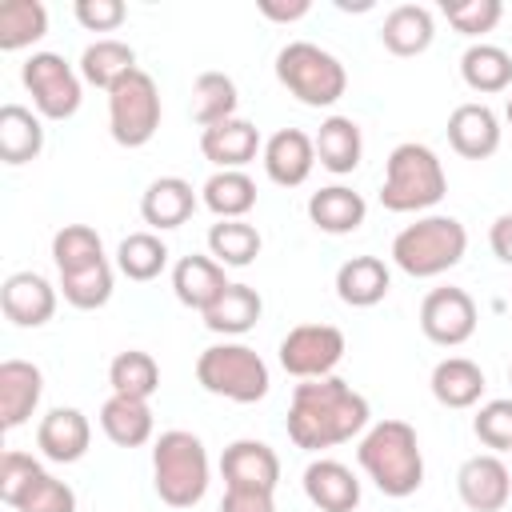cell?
I'll list each match as a JSON object with an SVG mask.
<instances>
[{
  "label": "cell",
  "mask_w": 512,
  "mask_h": 512,
  "mask_svg": "<svg viewBox=\"0 0 512 512\" xmlns=\"http://www.w3.org/2000/svg\"><path fill=\"white\" fill-rule=\"evenodd\" d=\"M372 420L368 400L340 376H320V380H300L292 388L288 404V440L304 452H324L336 444H348L352 436H364Z\"/></svg>",
  "instance_id": "1"
},
{
  "label": "cell",
  "mask_w": 512,
  "mask_h": 512,
  "mask_svg": "<svg viewBox=\"0 0 512 512\" xmlns=\"http://www.w3.org/2000/svg\"><path fill=\"white\" fill-rule=\"evenodd\" d=\"M356 460L368 472V480L392 500H404L424 484V452H420V436L408 420L368 424V432L360 436Z\"/></svg>",
  "instance_id": "2"
},
{
  "label": "cell",
  "mask_w": 512,
  "mask_h": 512,
  "mask_svg": "<svg viewBox=\"0 0 512 512\" xmlns=\"http://www.w3.org/2000/svg\"><path fill=\"white\" fill-rule=\"evenodd\" d=\"M444 192H448V176L428 144L404 140L388 152L384 184H380V204L388 212H428L444 200Z\"/></svg>",
  "instance_id": "3"
},
{
  "label": "cell",
  "mask_w": 512,
  "mask_h": 512,
  "mask_svg": "<svg viewBox=\"0 0 512 512\" xmlns=\"http://www.w3.org/2000/svg\"><path fill=\"white\" fill-rule=\"evenodd\" d=\"M468 252V228L456 216H420L392 236V264L412 280H432L456 268Z\"/></svg>",
  "instance_id": "4"
},
{
  "label": "cell",
  "mask_w": 512,
  "mask_h": 512,
  "mask_svg": "<svg viewBox=\"0 0 512 512\" xmlns=\"http://www.w3.org/2000/svg\"><path fill=\"white\" fill-rule=\"evenodd\" d=\"M212 480V464L204 452V440L184 432V428H168L156 436L152 444V484L156 496L168 508H192L204 500Z\"/></svg>",
  "instance_id": "5"
},
{
  "label": "cell",
  "mask_w": 512,
  "mask_h": 512,
  "mask_svg": "<svg viewBox=\"0 0 512 512\" xmlns=\"http://www.w3.org/2000/svg\"><path fill=\"white\" fill-rule=\"evenodd\" d=\"M196 380L204 392L224 396L232 404H256L268 396V364L256 348L240 344V340H224V344H208L196 356Z\"/></svg>",
  "instance_id": "6"
},
{
  "label": "cell",
  "mask_w": 512,
  "mask_h": 512,
  "mask_svg": "<svg viewBox=\"0 0 512 512\" xmlns=\"http://www.w3.org/2000/svg\"><path fill=\"white\" fill-rule=\"evenodd\" d=\"M276 80L308 108H332L348 92L344 64L312 40H288L276 52Z\"/></svg>",
  "instance_id": "7"
},
{
  "label": "cell",
  "mask_w": 512,
  "mask_h": 512,
  "mask_svg": "<svg viewBox=\"0 0 512 512\" xmlns=\"http://www.w3.org/2000/svg\"><path fill=\"white\" fill-rule=\"evenodd\" d=\"M160 116H164L160 88L144 68L128 72L108 92V132H112V140L120 148H144L156 136Z\"/></svg>",
  "instance_id": "8"
},
{
  "label": "cell",
  "mask_w": 512,
  "mask_h": 512,
  "mask_svg": "<svg viewBox=\"0 0 512 512\" xmlns=\"http://www.w3.org/2000/svg\"><path fill=\"white\" fill-rule=\"evenodd\" d=\"M20 80L32 96V108L44 120H72L84 100L80 68H72L60 52H32L20 68Z\"/></svg>",
  "instance_id": "9"
},
{
  "label": "cell",
  "mask_w": 512,
  "mask_h": 512,
  "mask_svg": "<svg viewBox=\"0 0 512 512\" xmlns=\"http://www.w3.org/2000/svg\"><path fill=\"white\" fill-rule=\"evenodd\" d=\"M344 332L336 324H296L280 340V368L296 380H320L336 376V364L344 360Z\"/></svg>",
  "instance_id": "10"
},
{
  "label": "cell",
  "mask_w": 512,
  "mask_h": 512,
  "mask_svg": "<svg viewBox=\"0 0 512 512\" xmlns=\"http://www.w3.org/2000/svg\"><path fill=\"white\" fill-rule=\"evenodd\" d=\"M420 332L440 348H460L476 332V300L464 288H432L420 300Z\"/></svg>",
  "instance_id": "11"
},
{
  "label": "cell",
  "mask_w": 512,
  "mask_h": 512,
  "mask_svg": "<svg viewBox=\"0 0 512 512\" xmlns=\"http://www.w3.org/2000/svg\"><path fill=\"white\" fill-rule=\"evenodd\" d=\"M456 492L472 512H500L512 496V472L496 452L468 456L456 472Z\"/></svg>",
  "instance_id": "12"
},
{
  "label": "cell",
  "mask_w": 512,
  "mask_h": 512,
  "mask_svg": "<svg viewBox=\"0 0 512 512\" xmlns=\"http://www.w3.org/2000/svg\"><path fill=\"white\" fill-rule=\"evenodd\" d=\"M260 160H264V172H268L272 184L300 188L312 176V168H316V144L300 128H280V132H272L264 140Z\"/></svg>",
  "instance_id": "13"
},
{
  "label": "cell",
  "mask_w": 512,
  "mask_h": 512,
  "mask_svg": "<svg viewBox=\"0 0 512 512\" xmlns=\"http://www.w3.org/2000/svg\"><path fill=\"white\" fill-rule=\"evenodd\" d=\"M224 488H264L276 492L280 484V456L264 440H232L220 456Z\"/></svg>",
  "instance_id": "14"
},
{
  "label": "cell",
  "mask_w": 512,
  "mask_h": 512,
  "mask_svg": "<svg viewBox=\"0 0 512 512\" xmlns=\"http://www.w3.org/2000/svg\"><path fill=\"white\" fill-rule=\"evenodd\" d=\"M0 308L16 328H40L56 312V288L40 272H12L0 284Z\"/></svg>",
  "instance_id": "15"
},
{
  "label": "cell",
  "mask_w": 512,
  "mask_h": 512,
  "mask_svg": "<svg viewBox=\"0 0 512 512\" xmlns=\"http://www.w3.org/2000/svg\"><path fill=\"white\" fill-rule=\"evenodd\" d=\"M200 152L208 164L220 168H244L256 160V152H264V140H260V128L244 116H232V120H220L212 128H200Z\"/></svg>",
  "instance_id": "16"
},
{
  "label": "cell",
  "mask_w": 512,
  "mask_h": 512,
  "mask_svg": "<svg viewBox=\"0 0 512 512\" xmlns=\"http://www.w3.org/2000/svg\"><path fill=\"white\" fill-rule=\"evenodd\" d=\"M448 144L464 160H488L500 148V120L488 104H456L448 112Z\"/></svg>",
  "instance_id": "17"
},
{
  "label": "cell",
  "mask_w": 512,
  "mask_h": 512,
  "mask_svg": "<svg viewBox=\"0 0 512 512\" xmlns=\"http://www.w3.org/2000/svg\"><path fill=\"white\" fill-rule=\"evenodd\" d=\"M92 444V424L80 408H52L44 412L40 428H36V448L52 460V464H76L84 460Z\"/></svg>",
  "instance_id": "18"
},
{
  "label": "cell",
  "mask_w": 512,
  "mask_h": 512,
  "mask_svg": "<svg viewBox=\"0 0 512 512\" xmlns=\"http://www.w3.org/2000/svg\"><path fill=\"white\" fill-rule=\"evenodd\" d=\"M44 392V372L32 360H4L0 364V424L12 432L28 424Z\"/></svg>",
  "instance_id": "19"
},
{
  "label": "cell",
  "mask_w": 512,
  "mask_h": 512,
  "mask_svg": "<svg viewBox=\"0 0 512 512\" xmlns=\"http://www.w3.org/2000/svg\"><path fill=\"white\" fill-rule=\"evenodd\" d=\"M304 496L320 512H356V504H360V480L352 476L348 464L320 456V460H312L304 468Z\"/></svg>",
  "instance_id": "20"
},
{
  "label": "cell",
  "mask_w": 512,
  "mask_h": 512,
  "mask_svg": "<svg viewBox=\"0 0 512 512\" xmlns=\"http://www.w3.org/2000/svg\"><path fill=\"white\" fill-rule=\"evenodd\" d=\"M196 212V192L184 176H156L140 196V216L152 232L180 228Z\"/></svg>",
  "instance_id": "21"
},
{
  "label": "cell",
  "mask_w": 512,
  "mask_h": 512,
  "mask_svg": "<svg viewBox=\"0 0 512 512\" xmlns=\"http://www.w3.org/2000/svg\"><path fill=\"white\" fill-rule=\"evenodd\" d=\"M232 280L224 276V264H216L212 256H180L176 268H172V292L184 308H196V312H208L220 292L228 288Z\"/></svg>",
  "instance_id": "22"
},
{
  "label": "cell",
  "mask_w": 512,
  "mask_h": 512,
  "mask_svg": "<svg viewBox=\"0 0 512 512\" xmlns=\"http://www.w3.org/2000/svg\"><path fill=\"white\" fill-rule=\"evenodd\" d=\"M392 288V272L380 256H352L336 268V296L348 308H372L388 296Z\"/></svg>",
  "instance_id": "23"
},
{
  "label": "cell",
  "mask_w": 512,
  "mask_h": 512,
  "mask_svg": "<svg viewBox=\"0 0 512 512\" xmlns=\"http://www.w3.org/2000/svg\"><path fill=\"white\" fill-rule=\"evenodd\" d=\"M380 40L392 56H420L436 40V20L424 4H396L380 24Z\"/></svg>",
  "instance_id": "24"
},
{
  "label": "cell",
  "mask_w": 512,
  "mask_h": 512,
  "mask_svg": "<svg viewBox=\"0 0 512 512\" xmlns=\"http://www.w3.org/2000/svg\"><path fill=\"white\" fill-rule=\"evenodd\" d=\"M364 216H368L364 196L352 192V188H344V184H328V188H320V192L308 196V220L320 232H328V236L356 232L364 224Z\"/></svg>",
  "instance_id": "25"
},
{
  "label": "cell",
  "mask_w": 512,
  "mask_h": 512,
  "mask_svg": "<svg viewBox=\"0 0 512 512\" xmlns=\"http://www.w3.org/2000/svg\"><path fill=\"white\" fill-rule=\"evenodd\" d=\"M100 428L104 436L116 444V448H140L152 440L156 432V420H152V408L148 400H136V396H108L100 404Z\"/></svg>",
  "instance_id": "26"
},
{
  "label": "cell",
  "mask_w": 512,
  "mask_h": 512,
  "mask_svg": "<svg viewBox=\"0 0 512 512\" xmlns=\"http://www.w3.org/2000/svg\"><path fill=\"white\" fill-rule=\"evenodd\" d=\"M44 116L24 108V104H4L0 108V160L4 164H32L44 152Z\"/></svg>",
  "instance_id": "27"
},
{
  "label": "cell",
  "mask_w": 512,
  "mask_h": 512,
  "mask_svg": "<svg viewBox=\"0 0 512 512\" xmlns=\"http://www.w3.org/2000/svg\"><path fill=\"white\" fill-rule=\"evenodd\" d=\"M312 144H316L320 168H328L332 176H348L364 156V136H360V124L352 116L320 120V132L312 136Z\"/></svg>",
  "instance_id": "28"
},
{
  "label": "cell",
  "mask_w": 512,
  "mask_h": 512,
  "mask_svg": "<svg viewBox=\"0 0 512 512\" xmlns=\"http://www.w3.org/2000/svg\"><path fill=\"white\" fill-rule=\"evenodd\" d=\"M428 388H432L436 404H444V408H472L484 396V368L468 356H444L432 368Z\"/></svg>",
  "instance_id": "29"
},
{
  "label": "cell",
  "mask_w": 512,
  "mask_h": 512,
  "mask_svg": "<svg viewBox=\"0 0 512 512\" xmlns=\"http://www.w3.org/2000/svg\"><path fill=\"white\" fill-rule=\"evenodd\" d=\"M128 72H136V48L116 36H100L80 52V80L92 88L112 92Z\"/></svg>",
  "instance_id": "30"
},
{
  "label": "cell",
  "mask_w": 512,
  "mask_h": 512,
  "mask_svg": "<svg viewBox=\"0 0 512 512\" xmlns=\"http://www.w3.org/2000/svg\"><path fill=\"white\" fill-rule=\"evenodd\" d=\"M260 312H264V300L252 284H228L220 292V300L200 316H204V328L216 336H244L256 328Z\"/></svg>",
  "instance_id": "31"
},
{
  "label": "cell",
  "mask_w": 512,
  "mask_h": 512,
  "mask_svg": "<svg viewBox=\"0 0 512 512\" xmlns=\"http://www.w3.org/2000/svg\"><path fill=\"white\" fill-rule=\"evenodd\" d=\"M200 200L208 212H216L220 220H244L256 208V184L244 168H220L204 180Z\"/></svg>",
  "instance_id": "32"
},
{
  "label": "cell",
  "mask_w": 512,
  "mask_h": 512,
  "mask_svg": "<svg viewBox=\"0 0 512 512\" xmlns=\"http://www.w3.org/2000/svg\"><path fill=\"white\" fill-rule=\"evenodd\" d=\"M460 76L472 92L480 96H492V92H504L512 84V56L500 48V44H488V40H476L464 48L460 56Z\"/></svg>",
  "instance_id": "33"
},
{
  "label": "cell",
  "mask_w": 512,
  "mask_h": 512,
  "mask_svg": "<svg viewBox=\"0 0 512 512\" xmlns=\"http://www.w3.org/2000/svg\"><path fill=\"white\" fill-rule=\"evenodd\" d=\"M240 108V92L236 80L224 72H200L192 80V120L200 128H212L220 120H232Z\"/></svg>",
  "instance_id": "34"
},
{
  "label": "cell",
  "mask_w": 512,
  "mask_h": 512,
  "mask_svg": "<svg viewBox=\"0 0 512 512\" xmlns=\"http://www.w3.org/2000/svg\"><path fill=\"white\" fill-rule=\"evenodd\" d=\"M260 248L264 240L248 220H220L208 228V256L224 268H248L260 256Z\"/></svg>",
  "instance_id": "35"
},
{
  "label": "cell",
  "mask_w": 512,
  "mask_h": 512,
  "mask_svg": "<svg viewBox=\"0 0 512 512\" xmlns=\"http://www.w3.org/2000/svg\"><path fill=\"white\" fill-rule=\"evenodd\" d=\"M108 384L116 396H136V400H152L160 388V364L152 360V352L140 348H124L112 356L108 364Z\"/></svg>",
  "instance_id": "36"
},
{
  "label": "cell",
  "mask_w": 512,
  "mask_h": 512,
  "mask_svg": "<svg viewBox=\"0 0 512 512\" xmlns=\"http://www.w3.org/2000/svg\"><path fill=\"white\" fill-rule=\"evenodd\" d=\"M116 268H120V276L148 284L168 268V244L156 232H128L116 248Z\"/></svg>",
  "instance_id": "37"
},
{
  "label": "cell",
  "mask_w": 512,
  "mask_h": 512,
  "mask_svg": "<svg viewBox=\"0 0 512 512\" xmlns=\"http://www.w3.org/2000/svg\"><path fill=\"white\" fill-rule=\"evenodd\" d=\"M48 32V8L40 0H4L0 4V52H20Z\"/></svg>",
  "instance_id": "38"
},
{
  "label": "cell",
  "mask_w": 512,
  "mask_h": 512,
  "mask_svg": "<svg viewBox=\"0 0 512 512\" xmlns=\"http://www.w3.org/2000/svg\"><path fill=\"white\" fill-rule=\"evenodd\" d=\"M100 260H108V256H104V240H100L96 228H88V224H64V228L52 236V264H56L60 276H64V272L92 268V264H100Z\"/></svg>",
  "instance_id": "39"
},
{
  "label": "cell",
  "mask_w": 512,
  "mask_h": 512,
  "mask_svg": "<svg viewBox=\"0 0 512 512\" xmlns=\"http://www.w3.org/2000/svg\"><path fill=\"white\" fill-rule=\"evenodd\" d=\"M60 292L72 308L80 312H92V308H104L112 300V264L100 260L92 268H80V272H64L60 276Z\"/></svg>",
  "instance_id": "40"
},
{
  "label": "cell",
  "mask_w": 512,
  "mask_h": 512,
  "mask_svg": "<svg viewBox=\"0 0 512 512\" xmlns=\"http://www.w3.org/2000/svg\"><path fill=\"white\" fill-rule=\"evenodd\" d=\"M8 508H16V512H76V492L64 480H56L48 468H40Z\"/></svg>",
  "instance_id": "41"
},
{
  "label": "cell",
  "mask_w": 512,
  "mask_h": 512,
  "mask_svg": "<svg viewBox=\"0 0 512 512\" xmlns=\"http://www.w3.org/2000/svg\"><path fill=\"white\" fill-rule=\"evenodd\" d=\"M440 12H444V20H448L460 36L476 40V36H484V32H492V28L500 24L504 4H500V0H444Z\"/></svg>",
  "instance_id": "42"
},
{
  "label": "cell",
  "mask_w": 512,
  "mask_h": 512,
  "mask_svg": "<svg viewBox=\"0 0 512 512\" xmlns=\"http://www.w3.org/2000/svg\"><path fill=\"white\" fill-rule=\"evenodd\" d=\"M472 432L492 452H512V400H488L472 416Z\"/></svg>",
  "instance_id": "43"
},
{
  "label": "cell",
  "mask_w": 512,
  "mask_h": 512,
  "mask_svg": "<svg viewBox=\"0 0 512 512\" xmlns=\"http://www.w3.org/2000/svg\"><path fill=\"white\" fill-rule=\"evenodd\" d=\"M40 468H44V464H40L36 456H28V452H20V448H8V452L0 456V500L12 504V500L28 488V480H32Z\"/></svg>",
  "instance_id": "44"
},
{
  "label": "cell",
  "mask_w": 512,
  "mask_h": 512,
  "mask_svg": "<svg viewBox=\"0 0 512 512\" xmlns=\"http://www.w3.org/2000/svg\"><path fill=\"white\" fill-rule=\"evenodd\" d=\"M76 20L88 28V32H116L128 16L124 0H76Z\"/></svg>",
  "instance_id": "45"
},
{
  "label": "cell",
  "mask_w": 512,
  "mask_h": 512,
  "mask_svg": "<svg viewBox=\"0 0 512 512\" xmlns=\"http://www.w3.org/2000/svg\"><path fill=\"white\" fill-rule=\"evenodd\" d=\"M220 512H276V492H264V488H224Z\"/></svg>",
  "instance_id": "46"
},
{
  "label": "cell",
  "mask_w": 512,
  "mask_h": 512,
  "mask_svg": "<svg viewBox=\"0 0 512 512\" xmlns=\"http://www.w3.org/2000/svg\"><path fill=\"white\" fill-rule=\"evenodd\" d=\"M488 244H492L496 260L512 268V212H500V216L492 220V228H488Z\"/></svg>",
  "instance_id": "47"
},
{
  "label": "cell",
  "mask_w": 512,
  "mask_h": 512,
  "mask_svg": "<svg viewBox=\"0 0 512 512\" xmlns=\"http://www.w3.org/2000/svg\"><path fill=\"white\" fill-rule=\"evenodd\" d=\"M308 12H312V4H308V0H292V4L260 0V16H268V20H276V24H292V20L308 16Z\"/></svg>",
  "instance_id": "48"
},
{
  "label": "cell",
  "mask_w": 512,
  "mask_h": 512,
  "mask_svg": "<svg viewBox=\"0 0 512 512\" xmlns=\"http://www.w3.org/2000/svg\"><path fill=\"white\" fill-rule=\"evenodd\" d=\"M504 116H508V124H512V96H508V104H504Z\"/></svg>",
  "instance_id": "49"
},
{
  "label": "cell",
  "mask_w": 512,
  "mask_h": 512,
  "mask_svg": "<svg viewBox=\"0 0 512 512\" xmlns=\"http://www.w3.org/2000/svg\"><path fill=\"white\" fill-rule=\"evenodd\" d=\"M508 380H512V364H508Z\"/></svg>",
  "instance_id": "50"
}]
</instances>
